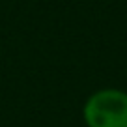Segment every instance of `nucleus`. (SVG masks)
<instances>
[{
	"instance_id": "f03ea898",
	"label": "nucleus",
	"mask_w": 127,
	"mask_h": 127,
	"mask_svg": "<svg viewBox=\"0 0 127 127\" xmlns=\"http://www.w3.org/2000/svg\"><path fill=\"white\" fill-rule=\"evenodd\" d=\"M125 73H127V69H125Z\"/></svg>"
},
{
	"instance_id": "f257e3e1",
	"label": "nucleus",
	"mask_w": 127,
	"mask_h": 127,
	"mask_svg": "<svg viewBox=\"0 0 127 127\" xmlns=\"http://www.w3.org/2000/svg\"><path fill=\"white\" fill-rule=\"evenodd\" d=\"M86 127H127V92L118 88L97 90L84 101Z\"/></svg>"
}]
</instances>
